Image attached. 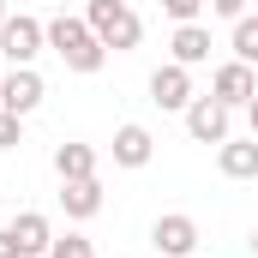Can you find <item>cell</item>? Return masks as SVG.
Returning <instances> with one entry per match:
<instances>
[{"instance_id": "cell-19", "label": "cell", "mask_w": 258, "mask_h": 258, "mask_svg": "<svg viewBox=\"0 0 258 258\" xmlns=\"http://www.w3.org/2000/svg\"><path fill=\"white\" fill-rule=\"evenodd\" d=\"M210 12H216V18H228V24H234V18H246V0H210Z\"/></svg>"}, {"instance_id": "cell-7", "label": "cell", "mask_w": 258, "mask_h": 258, "mask_svg": "<svg viewBox=\"0 0 258 258\" xmlns=\"http://www.w3.org/2000/svg\"><path fill=\"white\" fill-rule=\"evenodd\" d=\"M210 96L222 102V108H246L258 96V72L246 60H222L216 72H210Z\"/></svg>"}, {"instance_id": "cell-8", "label": "cell", "mask_w": 258, "mask_h": 258, "mask_svg": "<svg viewBox=\"0 0 258 258\" xmlns=\"http://www.w3.org/2000/svg\"><path fill=\"white\" fill-rule=\"evenodd\" d=\"M228 120H234V108H222L216 96H192V102H186V132H192L198 144H228V138H234Z\"/></svg>"}, {"instance_id": "cell-20", "label": "cell", "mask_w": 258, "mask_h": 258, "mask_svg": "<svg viewBox=\"0 0 258 258\" xmlns=\"http://www.w3.org/2000/svg\"><path fill=\"white\" fill-rule=\"evenodd\" d=\"M0 258H24V246L12 240V228H0Z\"/></svg>"}, {"instance_id": "cell-17", "label": "cell", "mask_w": 258, "mask_h": 258, "mask_svg": "<svg viewBox=\"0 0 258 258\" xmlns=\"http://www.w3.org/2000/svg\"><path fill=\"white\" fill-rule=\"evenodd\" d=\"M24 144V114H6L0 108V150H18Z\"/></svg>"}, {"instance_id": "cell-4", "label": "cell", "mask_w": 258, "mask_h": 258, "mask_svg": "<svg viewBox=\"0 0 258 258\" xmlns=\"http://www.w3.org/2000/svg\"><path fill=\"white\" fill-rule=\"evenodd\" d=\"M150 246H156L162 258H192L198 252V222L186 216V210L156 216V222H150Z\"/></svg>"}, {"instance_id": "cell-14", "label": "cell", "mask_w": 258, "mask_h": 258, "mask_svg": "<svg viewBox=\"0 0 258 258\" xmlns=\"http://www.w3.org/2000/svg\"><path fill=\"white\" fill-rule=\"evenodd\" d=\"M168 54H174L180 66H204V60H210V30H204V24H174Z\"/></svg>"}, {"instance_id": "cell-21", "label": "cell", "mask_w": 258, "mask_h": 258, "mask_svg": "<svg viewBox=\"0 0 258 258\" xmlns=\"http://www.w3.org/2000/svg\"><path fill=\"white\" fill-rule=\"evenodd\" d=\"M246 126H252V138H258V96L246 102Z\"/></svg>"}, {"instance_id": "cell-9", "label": "cell", "mask_w": 258, "mask_h": 258, "mask_svg": "<svg viewBox=\"0 0 258 258\" xmlns=\"http://www.w3.org/2000/svg\"><path fill=\"white\" fill-rule=\"evenodd\" d=\"M6 228H12V240L24 246V258H48V246H54V228H48V216H42V210H18Z\"/></svg>"}, {"instance_id": "cell-22", "label": "cell", "mask_w": 258, "mask_h": 258, "mask_svg": "<svg viewBox=\"0 0 258 258\" xmlns=\"http://www.w3.org/2000/svg\"><path fill=\"white\" fill-rule=\"evenodd\" d=\"M246 246H252V258H258V228H252V240H246Z\"/></svg>"}, {"instance_id": "cell-23", "label": "cell", "mask_w": 258, "mask_h": 258, "mask_svg": "<svg viewBox=\"0 0 258 258\" xmlns=\"http://www.w3.org/2000/svg\"><path fill=\"white\" fill-rule=\"evenodd\" d=\"M6 18H12V12H6V0H0V24H6Z\"/></svg>"}, {"instance_id": "cell-12", "label": "cell", "mask_w": 258, "mask_h": 258, "mask_svg": "<svg viewBox=\"0 0 258 258\" xmlns=\"http://www.w3.org/2000/svg\"><path fill=\"white\" fill-rule=\"evenodd\" d=\"M60 210L72 222H90L102 210V180H60Z\"/></svg>"}, {"instance_id": "cell-6", "label": "cell", "mask_w": 258, "mask_h": 258, "mask_svg": "<svg viewBox=\"0 0 258 258\" xmlns=\"http://www.w3.org/2000/svg\"><path fill=\"white\" fill-rule=\"evenodd\" d=\"M150 102L162 108V114H186V102H192V66L168 60L150 72Z\"/></svg>"}, {"instance_id": "cell-18", "label": "cell", "mask_w": 258, "mask_h": 258, "mask_svg": "<svg viewBox=\"0 0 258 258\" xmlns=\"http://www.w3.org/2000/svg\"><path fill=\"white\" fill-rule=\"evenodd\" d=\"M210 0H162V12L174 18V24H198V12H204Z\"/></svg>"}, {"instance_id": "cell-2", "label": "cell", "mask_w": 258, "mask_h": 258, "mask_svg": "<svg viewBox=\"0 0 258 258\" xmlns=\"http://www.w3.org/2000/svg\"><path fill=\"white\" fill-rule=\"evenodd\" d=\"M84 24L102 36V48H114V54H132L138 42H144V18L132 12L126 0H90L84 6Z\"/></svg>"}, {"instance_id": "cell-16", "label": "cell", "mask_w": 258, "mask_h": 258, "mask_svg": "<svg viewBox=\"0 0 258 258\" xmlns=\"http://www.w3.org/2000/svg\"><path fill=\"white\" fill-rule=\"evenodd\" d=\"M48 258H96V252H90V240H84V234H60V240L48 246Z\"/></svg>"}, {"instance_id": "cell-3", "label": "cell", "mask_w": 258, "mask_h": 258, "mask_svg": "<svg viewBox=\"0 0 258 258\" xmlns=\"http://www.w3.org/2000/svg\"><path fill=\"white\" fill-rule=\"evenodd\" d=\"M42 48H48V24H42V18H30V12H12V18L0 24V54H6L12 66H30Z\"/></svg>"}, {"instance_id": "cell-11", "label": "cell", "mask_w": 258, "mask_h": 258, "mask_svg": "<svg viewBox=\"0 0 258 258\" xmlns=\"http://www.w3.org/2000/svg\"><path fill=\"white\" fill-rule=\"evenodd\" d=\"M216 168L228 180H258V138H228L216 144Z\"/></svg>"}, {"instance_id": "cell-1", "label": "cell", "mask_w": 258, "mask_h": 258, "mask_svg": "<svg viewBox=\"0 0 258 258\" xmlns=\"http://www.w3.org/2000/svg\"><path fill=\"white\" fill-rule=\"evenodd\" d=\"M48 48H54V54L66 60V72H102V60H108L102 36H96L84 18H72V12L48 18Z\"/></svg>"}, {"instance_id": "cell-13", "label": "cell", "mask_w": 258, "mask_h": 258, "mask_svg": "<svg viewBox=\"0 0 258 258\" xmlns=\"http://www.w3.org/2000/svg\"><path fill=\"white\" fill-rule=\"evenodd\" d=\"M54 174H60V180H96V150L78 144V138L54 144Z\"/></svg>"}, {"instance_id": "cell-15", "label": "cell", "mask_w": 258, "mask_h": 258, "mask_svg": "<svg viewBox=\"0 0 258 258\" xmlns=\"http://www.w3.org/2000/svg\"><path fill=\"white\" fill-rule=\"evenodd\" d=\"M234 60L258 66V18L246 12V18H234Z\"/></svg>"}, {"instance_id": "cell-5", "label": "cell", "mask_w": 258, "mask_h": 258, "mask_svg": "<svg viewBox=\"0 0 258 258\" xmlns=\"http://www.w3.org/2000/svg\"><path fill=\"white\" fill-rule=\"evenodd\" d=\"M42 96H48V84H42L36 66H12V72L0 78V108H6V114H36Z\"/></svg>"}, {"instance_id": "cell-10", "label": "cell", "mask_w": 258, "mask_h": 258, "mask_svg": "<svg viewBox=\"0 0 258 258\" xmlns=\"http://www.w3.org/2000/svg\"><path fill=\"white\" fill-rule=\"evenodd\" d=\"M150 156H156V138H150V126L126 120V126L114 132V168H144Z\"/></svg>"}]
</instances>
